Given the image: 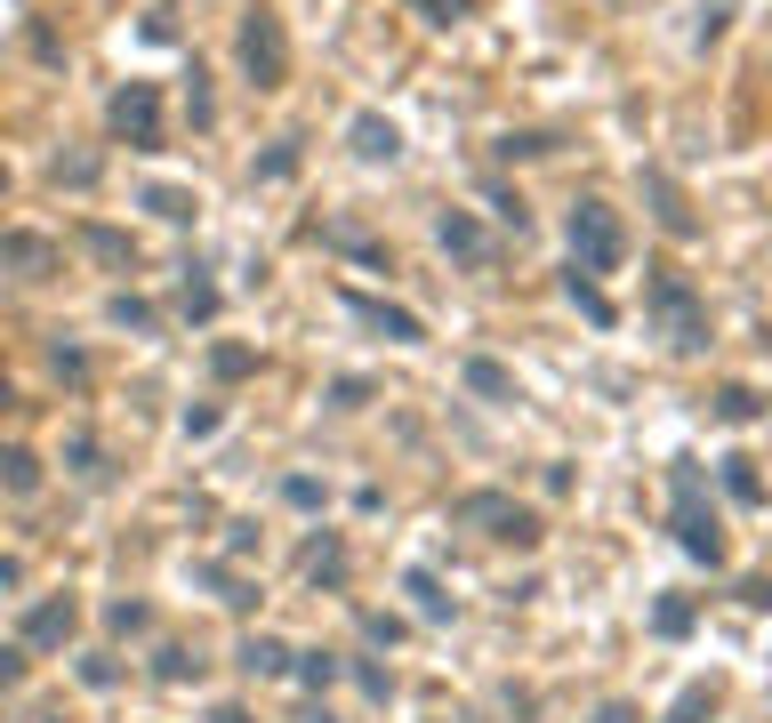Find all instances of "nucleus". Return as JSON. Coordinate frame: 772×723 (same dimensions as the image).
Segmentation results:
<instances>
[{
    "label": "nucleus",
    "instance_id": "nucleus-1",
    "mask_svg": "<svg viewBox=\"0 0 772 723\" xmlns=\"http://www.w3.org/2000/svg\"><path fill=\"white\" fill-rule=\"evenodd\" d=\"M628 265V225L612 201L580 193L572 201V273H620Z\"/></svg>",
    "mask_w": 772,
    "mask_h": 723
},
{
    "label": "nucleus",
    "instance_id": "nucleus-22",
    "mask_svg": "<svg viewBox=\"0 0 772 723\" xmlns=\"http://www.w3.org/2000/svg\"><path fill=\"white\" fill-rule=\"evenodd\" d=\"M298 683H314V692H330V683H339V660H330V651H298Z\"/></svg>",
    "mask_w": 772,
    "mask_h": 723
},
{
    "label": "nucleus",
    "instance_id": "nucleus-14",
    "mask_svg": "<svg viewBox=\"0 0 772 723\" xmlns=\"http://www.w3.org/2000/svg\"><path fill=\"white\" fill-rule=\"evenodd\" d=\"M81 250H89V258H106V265H138L129 233H113V225H81Z\"/></svg>",
    "mask_w": 772,
    "mask_h": 723
},
{
    "label": "nucleus",
    "instance_id": "nucleus-7",
    "mask_svg": "<svg viewBox=\"0 0 772 723\" xmlns=\"http://www.w3.org/2000/svg\"><path fill=\"white\" fill-rule=\"evenodd\" d=\"M73 627H81L73 595H57V603H32V611H24L17 643H24V651H64V643H73Z\"/></svg>",
    "mask_w": 772,
    "mask_h": 723
},
{
    "label": "nucleus",
    "instance_id": "nucleus-24",
    "mask_svg": "<svg viewBox=\"0 0 772 723\" xmlns=\"http://www.w3.org/2000/svg\"><path fill=\"white\" fill-rule=\"evenodd\" d=\"M106 314H113L121 330H153V305H146V298H129V290H121V298L106 305Z\"/></svg>",
    "mask_w": 772,
    "mask_h": 723
},
{
    "label": "nucleus",
    "instance_id": "nucleus-3",
    "mask_svg": "<svg viewBox=\"0 0 772 723\" xmlns=\"http://www.w3.org/2000/svg\"><path fill=\"white\" fill-rule=\"evenodd\" d=\"M242 73H250V89H282L290 81V32H282L274 9L242 17Z\"/></svg>",
    "mask_w": 772,
    "mask_h": 723
},
{
    "label": "nucleus",
    "instance_id": "nucleus-4",
    "mask_svg": "<svg viewBox=\"0 0 772 723\" xmlns=\"http://www.w3.org/2000/svg\"><path fill=\"white\" fill-rule=\"evenodd\" d=\"M106 129L121 137L129 153H161V89H153V81H129V89H113Z\"/></svg>",
    "mask_w": 772,
    "mask_h": 723
},
{
    "label": "nucleus",
    "instance_id": "nucleus-20",
    "mask_svg": "<svg viewBox=\"0 0 772 723\" xmlns=\"http://www.w3.org/2000/svg\"><path fill=\"white\" fill-rule=\"evenodd\" d=\"M258 178H265V185H282V178H298V137H274V153L258 161Z\"/></svg>",
    "mask_w": 772,
    "mask_h": 723
},
{
    "label": "nucleus",
    "instance_id": "nucleus-5",
    "mask_svg": "<svg viewBox=\"0 0 772 723\" xmlns=\"http://www.w3.org/2000/svg\"><path fill=\"white\" fill-rule=\"evenodd\" d=\"M451 514H459V523H475L483 539H515V546H531V539H540V523H531V506L499 499V491H467Z\"/></svg>",
    "mask_w": 772,
    "mask_h": 723
},
{
    "label": "nucleus",
    "instance_id": "nucleus-38",
    "mask_svg": "<svg viewBox=\"0 0 772 723\" xmlns=\"http://www.w3.org/2000/svg\"><path fill=\"white\" fill-rule=\"evenodd\" d=\"M307 723H339V715H330V707H314V715H307Z\"/></svg>",
    "mask_w": 772,
    "mask_h": 723
},
{
    "label": "nucleus",
    "instance_id": "nucleus-12",
    "mask_svg": "<svg viewBox=\"0 0 772 723\" xmlns=\"http://www.w3.org/2000/svg\"><path fill=\"white\" fill-rule=\"evenodd\" d=\"M459 378H467V394H483V402H523V394H515V370H499L491 354H475Z\"/></svg>",
    "mask_w": 772,
    "mask_h": 723
},
{
    "label": "nucleus",
    "instance_id": "nucleus-2",
    "mask_svg": "<svg viewBox=\"0 0 772 723\" xmlns=\"http://www.w3.org/2000/svg\"><path fill=\"white\" fill-rule=\"evenodd\" d=\"M676 546L692 563H724V531H716V506L700 499V466L676 459Z\"/></svg>",
    "mask_w": 772,
    "mask_h": 723
},
{
    "label": "nucleus",
    "instance_id": "nucleus-34",
    "mask_svg": "<svg viewBox=\"0 0 772 723\" xmlns=\"http://www.w3.org/2000/svg\"><path fill=\"white\" fill-rule=\"evenodd\" d=\"M186 106H193V129L218 121V106H210V89H201V73H193V89H186Z\"/></svg>",
    "mask_w": 772,
    "mask_h": 723
},
{
    "label": "nucleus",
    "instance_id": "nucleus-17",
    "mask_svg": "<svg viewBox=\"0 0 772 723\" xmlns=\"http://www.w3.org/2000/svg\"><path fill=\"white\" fill-rule=\"evenodd\" d=\"M138 201H146L153 218H170V225H186V218H193V193H186V185H146Z\"/></svg>",
    "mask_w": 772,
    "mask_h": 723
},
{
    "label": "nucleus",
    "instance_id": "nucleus-13",
    "mask_svg": "<svg viewBox=\"0 0 772 723\" xmlns=\"http://www.w3.org/2000/svg\"><path fill=\"white\" fill-rule=\"evenodd\" d=\"M242 675H290L282 635H250V643H242Z\"/></svg>",
    "mask_w": 772,
    "mask_h": 723
},
{
    "label": "nucleus",
    "instance_id": "nucleus-27",
    "mask_svg": "<svg viewBox=\"0 0 772 723\" xmlns=\"http://www.w3.org/2000/svg\"><path fill=\"white\" fill-rule=\"evenodd\" d=\"M411 595H419V611H427V619H451V595H443V588H434V579H427V571H411Z\"/></svg>",
    "mask_w": 772,
    "mask_h": 723
},
{
    "label": "nucleus",
    "instance_id": "nucleus-28",
    "mask_svg": "<svg viewBox=\"0 0 772 723\" xmlns=\"http://www.w3.org/2000/svg\"><path fill=\"white\" fill-rule=\"evenodd\" d=\"M32 482H41V459H32V451H9V491L32 499Z\"/></svg>",
    "mask_w": 772,
    "mask_h": 723
},
{
    "label": "nucleus",
    "instance_id": "nucleus-19",
    "mask_svg": "<svg viewBox=\"0 0 772 723\" xmlns=\"http://www.w3.org/2000/svg\"><path fill=\"white\" fill-rule=\"evenodd\" d=\"M307 579H330V588H339V579H347V546L339 539H314L307 546Z\"/></svg>",
    "mask_w": 772,
    "mask_h": 723
},
{
    "label": "nucleus",
    "instance_id": "nucleus-15",
    "mask_svg": "<svg viewBox=\"0 0 772 723\" xmlns=\"http://www.w3.org/2000/svg\"><path fill=\"white\" fill-rule=\"evenodd\" d=\"M178 314H186V322H210V314H218V290L201 282V265H186V282H178Z\"/></svg>",
    "mask_w": 772,
    "mask_h": 723
},
{
    "label": "nucleus",
    "instance_id": "nucleus-16",
    "mask_svg": "<svg viewBox=\"0 0 772 723\" xmlns=\"http://www.w3.org/2000/svg\"><path fill=\"white\" fill-rule=\"evenodd\" d=\"M563 298H572L588 322H612V298L595 290V273H563Z\"/></svg>",
    "mask_w": 772,
    "mask_h": 723
},
{
    "label": "nucleus",
    "instance_id": "nucleus-6",
    "mask_svg": "<svg viewBox=\"0 0 772 723\" xmlns=\"http://www.w3.org/2000/svg\"><path fill=\"white\" fill-rule=\"evenodd\" d=\"M652 314L676 330V347H709V322H700V298L684 273H652Z\"/></svg>",
    "mask_w": 772,
    "mask_h": 723
},
{
    "label": "nucleus",
    "instance_id": "nucleus-31",
    "mask_svg": "<svg viewBox=\"0 0 772 723\" xmlns=\"http://www.w3.org/2000/svg\"><path fill=\"white\" fill-rule=\"evenodd\" d=\"M250 362H258V354H250V347H218V354H210V370H218V378H242V370H250Z\"/></svg>",
    "mask_w": 772,
    "mask_h": 723
},
{
    "label": "nucleus",
    "instance_id": "nucleus-35",
    "mask_svg": "<svg viewBox=\"0 0 772 723\" xmlns=\"http://www.w3.org/2000/svg\"><path fill=\"white\" fill-rule=\"evenodd\" d=\"M81 683H89V692H106V683H113V660H97V651H89V660H81Z\"/></svg>",
    "mask_w": 772,
    "mask_h": 723
},
{
    "label": "nucleus",
    "instance_id": "nucleus-36",
    "mask_svg": "<svg viewBox=\"0 0 772 723\" xmlns=\"http://www.w3.org/2000/svg\"><path fill=\"white\" fill-rule=\"evenodd\" d=\"M595 723H635V707H628V700H603V707H595Z\"/></svg>",
    "mask_w": 772,
    "mask_h": 723
},
{
    "label": "nucleus",
    "instance_id": "nucleus-37",
    "mask_svg": "<svg viewBox=\"0 0 772 723\" xmlns=\"http://www.w3.org/2000/svg\"><path fill=\"white\" fill-rule=\"evenodd\" d=\"M218 723H250V715H242V707H218Z\"/></svg>",
    "mask_w": 772,
    "mask_h": 723
},
{
    "label": "nucleus",
    "instance_id": "nucleus-29",
    "mask_svg": "<svg viewBox=\"0 0 772 723\" xmlns=\"http://www.w3.org/2000/svg\"><path fill=\"white\" fill-rule=\"evenodd\" d=\"M146 619H153L146 603H113V611H106V627H113V635H146Z\"/></svg>",
    "mask_w": 772,
    "mask_h": 723
},
{
    "label": "nucleus",
    "instance_id": "nucleus-11",
    "mask_svg": "<svg viewBox=\"0 0 772 723\" xmlns=\"http://www.w3.org/2000/svg\"><path fill=\"white\" fill-rule=\"evenodd\" d=\"M347 145H354V161H394V153H402V129L379 121V113H354V121H347Z\"/></svg>",
    "mask_w": 772,
    "mask_h": 723
},
{
    "label": "nucleus",
    "instance_id": "nucleus-33",
    "mask_svg": "<svg viewBox=\"0 0 772 723\" xmlns=\"http://www.w3.org/2000/svg\"><path fill=\"white\" fill-rule=\"evenodd\" d=\"M64 459H73V474H97V442L89 434H64Z\"/></svg>",
    "mask_w": 772,
    "mask_h": 723
},
{
    "label": "nucleus",
    "instance_id": "nucleus-21",
    "mask_svg": "<svg viewBox=\"0 0 772 723\" xmlns=\"http://www.w3.org/2000/svg\"><path fill=\"white\" fill-rule=\"evenodd\" d=\"M9 265H17V273H41V265H49V241H41V233H9Z\"/></svg>",
    "mask_w": 772,
    "mask_h": 723
},
{
    "label": "nucleus",
    "instance_id": "nucleus-23",
    "mask_svg": "<svg viewBox=\"0 0 772 723\" xmlns=\"http://www.w3.org/2000/svg\"><path fill=\"white\" fill-rule=\"evenodd\" d=\"M756 410H764V402H756L749 386H724V394H716V419H732V426H749Z\"/></svg>",
    "mask_w": 772,
    "mask_h": 723
},
{
    "label": "nucleus",
    "instance_id": "nucleus-32",
    "mask_svg": "<svg viewBox=\"0 0 772 723\" xmlns=\"http://www.w3.org/2000/svg\"><path fill=\"white\" fill-rule=\"evenodd\" d=\"M57 185H97V161L73 153V161H57Z\"/></svg>",
    "mask_w": 772,
    "mask_h": 723
},
{
    "label": "nucleus",
    "instance_id": "nucleus-8",
    "mask_svg": "<svg viewBox=\"0 0 772 723\" xmlns=\"http://www.w3.org/2000/svg\"><path fill=\"white\" fill-rule=\"evenodd\" d=\"M434 241H443V258H459V265H491V233H483L475 210H443L434 218Z\"/></svg>",
    "mask_w": 772,
    "mask_h": 723
},
{
    "label": "nucleus",
    "instance_id": "nucleus-18",
    "mask_svg": "<svg viewBox=\"0 0 772 723\" xmlns=\"http://www.w3.org/2000/svg\"><path fill=\"white\" fill-rule=\"evenodd\" d=\"M540 153H555L548 129H508V137H499V161H540Z\"/></svg>",
    "mask_w": 772,
    "mask_h": 723
},
{
    "label": "nucleus",
    "instance_id": "nucleus-26",
    "mask_svg": "<svg viewBox=\"0 0 772 723\" xmlns=\"http://www.w3.org/2000/svg\"><path fill=\"white\" fill-rule=\"evenodd\" d=\"M49 362H57V378H73V386H89V354H81V347H64V338H57V347H49Z\"/></svg>",
    "mask_w": 772,
    "mask_h": 723
},
{
    "label": "nucleus",
    "instance_id": "nucleus-9",
    "mask_svg": "<svg viewBox=\"0 0 772 723\" xmlns=\"http://www.w3.org/2000/svg\"><path fill=\"white\" fill-rule=\"evenodd\" d=\"M644 193H652V218L676 233V241H692L700 233V218H692V201H684V185L668 178V169H644Z\"/></svg>",
    "mask_w": 772,
    "mask_h": 723
},
{
    "label": "nucleus",
    "instance_id": "nucleus-25",
    "mask_svg": "<svg viewBox=\"0 0 772 723\" xmlns=\"http://www.w3.org/2000/svg\"><path fill=\"white\" fill-rule=\"evenodd\" d=\"M724 491H732V499H749V506H756V499H764V482L749 474V459H724Z\"/></svg>",
    "mask_w": 772,
    "mask_h": 723
},
{
    "label": "nucleus",
    "instance_id": "nucleus-10",
    "mask_svg": "<svg viewBox=\"0 0 772 723\" xmlns=\"http://www.w3.org/2000/svg\"><path fill=\"white\" fill-rule=\"evenodd\" d=\"M347 314H354V322H371V330H387L394 347H419V338H427V322H419V314H402V305H379V298H362V290H347Z\"/></svg>",
    "mask_w": 772,
    "mask_h": 723
},
{
    "label": "nucleus",
    "instance_id": "nucleus-30",
    "mask_svg": "<svg viewBox=\"0 0 772 723\" xmlns=\"http://www.w3.org/2000/svg\"><path fill=\"white\" fill-rule=\"evenodd\" d=\"M411 9H419L427 24H459L467 9H475V0H411Z\"/></svg>",
    "mask_w": 772,
    "mask_h": 723
}]
</instances>
